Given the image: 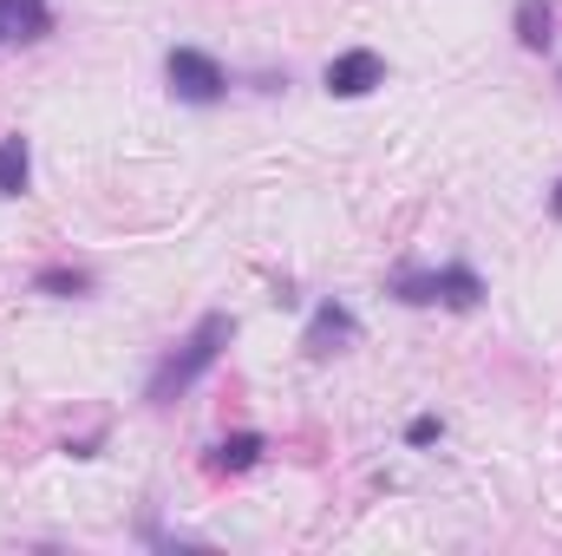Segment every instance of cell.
Here are the masks:
<instances>
[{"mask_svg":"<svg viewBox=\"0 0 562 556\" xmlns=\"http://www.w3.org/2000/svg\"><path fill=\"white\" fill-rule=\"evenodd\" d=\"M256 458H262V438H256V432H236V438H223V445H216V458H210V465H216V471H249Z\"/></svg>","mask_w":562,"mask_h":556,"instance_id":"9","label":"cell"},{"mask_svg":"<svg viewBox=\"0 0 562 556\" xmlns=\"http://www.w3.org/2000/svg\"><path fill=\"white\" fill-rule=\"evenodd\" d=\"M229 341H236V321H229V314H203V321L190 327V341H183V347H177V354L157 367V380H150V400H157V407H170L183 387H196V380H203V374L223 360V347H229Z\"/></svg>","mask_w":562,"mask_h":556,"instance_id":"1","label":"cell"},{"mask_svg":"<svg viewBox=\"0 0 562 556\" xmlns=\"http://www.w3.org/2000/svg\"><path fill=\"white\" fill-rule=\"evenodd\" d=\"M550 210H557V216H562V184H557V197H550Z\"/></svg>","mask_w":562,"mask_h":556,"instance_id":"12","label":"cell"},{"mask_svg":"<svg viewBox=\"0 0 562 556\" xmlns=\"http://www.w3.org/2000/svg\"><path fill=\"white\" fill-rule=\"evenodd\" d=\"M40 288H46V294H86L92 281L79 276V269H46V276H40Z\"/></svg>","mask_w":562,"mask_h":556,"instance_id":"10","label":"cell"},{"mask_svg":"<svg viewBox=\"0 0 562 556\" xmlns=\"http://www.w3.org/2000/svg\"><path fill=\"white\" fill-rule=\"evenodd\" d=\"M33 177V157H26V138H0V197H20Z\"/></svg>","mask_w":562,"mask_h":556,"instance_id":"8","label":"cell"},{"mask_svg":"<svg viewBox=\"0 0 562 556\" xmlns=\"http://www.w3.org/2000/svg\"><path fill=\"white\" fill-rule=\"evenodd\" d=\"M550 26H557V7H550V0H524V7H517V40H524L530 53H543V46L557 40Z\"/></svg>","mask_w":562,"mask_h":556,"instance_id":"7","label":"cell"},{"mask_svg":"<svg viewBox=\"0 0 562 556\" xmlns=\"http://www.w3.org/2000/svg\"><path fill=\"white\" fill-rule=\"evenodd\" d=\"M393 288H400V301H413V308H425V301H445V308H477V294H484V281L471 276L464 263H451V269H400V276H393Z\"/></svg>","mask_w":562,"mask_h":556,"instance_id":"2","label":"cell"},{"mask_svg":"<svg viewBox=\"0 0 562 556\" xmlns=\"http://www.w3.org/2000/svg\"><path fill=\"white\" fill-rule=\"evenodd\" d=\"M164 73H170V92L183 99V105H216L223 99V66L210 59V53H196V46H177L170 59H164Z\"/></svg>","mask_w":562,"mask_h":556,"instance_id":"3","label":"cell"},{"mask_svg":"<svg viewBox=\"0 0 562 556\" xmlns=\"http://www.w3.org/2000/svg\"><path fill=\"white\" fill-rule=\"evenodd\" d=\"M46 26H53L46 0H0V40H7V46H20V40H40Z\"/></svg>","mask_w":562,"mask_h":556,"instance_id":"5","label":"cell"},{"mask_svg":"<svg viewBox=\"0 0 562 556\" xmlns=\"http://www.w3.org/2000/svg\"><path fill=\"white\" fill-rule=\"evenodd\" d=\"M373 86H386V59H380V53L353 46V53L327 59V92H334V99H367Z\"/></svg>","mask_w":562,"mask_h":556,"instance_id":"4","label":"cell"},{"mask_svg":"<svg viewBox=\"0 0 562 556\" xmlns=\"http://www.w3.org/2000/svg\"><path fill=\"white\" fill-rule=\"evenodd\" d=\"M406 438H413V445H431V438H438V419H413V432H406Z\"/></svg>","mask_w":562,"mask_h":556,"instance_id":"11","label":"cell"},{"mask_svg":"<svg viewBox=\"0 0 562 556\" xmlns=\"http://www.w3.org/2000/svg\"><path fill=\"white\" fill-rule=\"evenodd\" d=\"M360 334V321L340 308V301H327L321 314H314V327H307V354H334V347H347Z\"/></svg>","mask_w":562,"mask_h":556,"instance_id":"6","label":"cell"}]
</instances>
